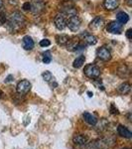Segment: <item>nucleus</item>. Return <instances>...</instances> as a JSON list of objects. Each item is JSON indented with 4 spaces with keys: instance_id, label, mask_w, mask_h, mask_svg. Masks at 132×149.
Masks as SVG:
<instances>
[{
    "instance_id": "bb28decb",
    "label": "nucleus",
    "mask_w": 132,
    "mask_h": 149,
    "mask_svg": "<svg viewBox=\"0 0 132 149\" xmlns=\"http://www.w3.org/2000/svg\"><path fill=\"white\" fill-rule=\"evenodd\" d=\"M9 4H11V5H17L18 4V0H8Z\"/></svg>"
},
{
    "instance_id": "aec40b11",
    "label": "nucleus",
    "mask_w": 132,
    "mask_h": 149,
    "mask_svg": "<svg viewBox=\"0 0 132 149\" xmlns=\"http://www.w3.org/2000/svg\"><path fill=\"white\" fill-rule=\"evenodd\" d=\"M85 56H83V55H81V56H79L74 61V68H76V69H79V68H81V66H83V64H85Z\"/></svg>"
},
{
    "instance_id": "393cba45",
    "label": "nucleus",
    "mask_w": 132,
    "mask_h": 149,
    "mask_svg": "<svg viewBox=\"0 0 132 149\" xmlns=\"http://www.w3.org/2000/svg\"><path fill=\"white\" fill-rule=\"evenodd\" d=\"M110 110H111V113H113V114L118 113V110H117V109H115V107H114V104L110 105Z\"/></svg>"
},
{
    "instance_id": "7c9ffc66",
    "label": "nucleus",
    "mask_w": 132,
    "mask_h": 149,
    "mask_svg": "<svg viewBox=\"0 0 132 149\" xmlns=\"http://www.w3.org/2000/svg\"><path fill=\"white\" fill-rule=\"evenodd\" d=\"M127 3H128L129 6H131V3H130V0H127Z\"/></svg>"
},
{
    "instance_id": "6e6552de",
    "label": "nucleus",
    "mask_w": 132,
    "mask_h": 149,
    "mask_svg": "<svg viewBox=\"0 0 132 149\" xmlns=\"http://www.w3.org/2000/svg\"><path fill=\"white\" fill-rule=\"evenodd\" d=\"M104 26V19L100 17V16L95 17L90 24V27L93 29V30H99V29H102Z\"/></svg>"
},
{
    "instance_id": "7ed1b4c3",
    "label": "nucleus",
    "mask_w": 132,
    "mask_h": 149,
    "mask_svg": "<svg viewBox=\"0 0 132 149\" xmlns=\"http://www.w3.org/2000/svg\"><path fill=\"white\" fill-rule=\"evenodd\" d=\"M81 24V19L76 14V15L69 16V19H68V22H67V26H68L69 29L71 31H73V32H76V31H78L79 29H80Z\"/></svg>"
},
{
    "instance_id": "5701e85b",
    "label": "nucleus",
    "mask_w": 132,
    "mask_h": 149,
    "mask_svg": "<svg viewBox=\"0 0 132 149\" xmlns=\"http://www.w3.org/2000/svg\"><path fill=\"white\" fill-rule=\"evenodd\" d=\"M50 45H51V42L48 39H43V40H41V42H40L41 47H49Z\"/></svg>"
},
{
    "instance_id": "a878e982",
    "label": "nucleus",
    "mask_w": 132,
    "mask_h": 149,
    "mask_svg": "<svg viewBox=\"0 0 132 149\" xmlns=\"http://www.w3.org/2000/svg\"><path fill=\"white\" fill-rule=\"evenodd\" d=\"M126 37L128 38V39H132V29H128V30L126 31Z\"/></svg>"
},
{
    "instance_id": "2eb2a0df",
    "label": "nucleus",
    "mask_w": 132,
    "mask_h": 149,
    "mask_svg": "<svg viewBox=\"0 0 132 149\" xmlns=\"http://www.w3.org/2000/svg\"><path fill=\"white\" fill-rule=\"evenodd\" d=\"M73 141L75 144H78V145H85L88 142V137L83 134H76L73 137Z\"/></svg>"
},
{
    "instance_id": "4468645a",
    "label": "nucleus",
    "mask_w": 132,
    "mask_h": 149,
    "mask_svg": "<svg viewBox=\"0 0 132 149\" xmlns=\"http://www.w3.org/2000/svg\"><path fill=\"white\" fill-rule=\"evenodd\" d=\"M83 37V40L88 45H95L97 43V38L92 34H88V33H85L81 35Z\"/></svg>"
},
{
    "instance_id": "cd10ccee",
    "label": "nucleus",
    "mask_w": 132,
    "mask_h": 149,
    "mask_svg": "<svg viewBox=\"0 0 132 149\" xmlns=\"http://www.w3.org/2000/svg\"><path fill=\"white\" fill-rule=\"evenodd\" d=\"M12 79H13V76H12V74H9V76L5 79V83H9V81H11Z\"/></svg>"
},
{
    "instance_id": "72a5a7b5",
    "label": "nucleus",
    "mask_w": 132,
    "mask_h": 149,
    "mask_svg": "<svg viewBox=\"0 0 132 149\" xmlns=\"http://www.w3.org/2000/svg\"><path fill=\"white\" fill-rule=\"evenodd\" d=\"M123 149H124V148H123Z\"/></svg>"
},
{
    "instance_id": "473e14b6",
    "label": "nucleus",
    "mask_w": 132,
    "mask_h": 149,
    "mask_svg": "<svg viewBox=\"0 0 132 149\" xmlns=\"http://www.w3.org/2000/svg\"><path fill=\"white\" fill-rule=\"evenodd\" d=\"M74 1H76V0H74Z\"/></svg>"
},
{
    "instance_id": "4be33fe9",
    "label": "nucleus",
    "mask_w": 132,
    "mask_h": 149,
    "mask_svg": "<svg viewBox=\"0 0 132 149\" xmlns=\"http://www.w3.org/2000/svg\"><path fill=\"white\" fill-rule=\"evenodd\" d=\"M42 77H43V79H44V80L46 81H52V79H53V74H51V72H49V71L44 72V73L42 74Z\"/></svg>"
},
{
    "instance_id": "dca6fc26",
    "label": "nucleus",
    "mask_w": 132,
    "mask_h": 149,
    "mask_svg": "<svg viewBox=\"0 0 132 149\" xmlns=\"http://www.w3.org/2000/svg\"><path fill=\"white\" fill-rule=\"evenodd\" d=\"M80 45L79 40L76 38H73V39H69V42L67 43V49L69 51H76V48Z\"/></svg>"
},
{
    "instance_id": "2f4dec72",
    "label": "nucleus",
    "mask_w": 132,
    "mask_h": 149,
    "mask_svg": "<svg viewBox=\"0 0 132 149\" xmlns=\"http://www.w3.org/2000/svg\"><path fill=\"white\" fill-rule=\"evenodd\" d=\"M2 95H3V93H2V92H1V91H0V98L2 97Z\"/></svg>"
},
{
    "instance_id": "9b49d317",
    "label": "nucleus",
    "mask_w": 132,
    "mask_h": 149,
    "mask_svg": "<svg viewBox=\"0 0 132 149\" xmlns=\"http://www.w3.org/2000/svg\"><path fill=\"white\" fill-rule=\"evenodd\" d=\"M22 45L25 50H32L35 46V43L30 36H25L22 40Z\"/></svg>"
},
{
    "instance_id": "ddd939ff",
    "label": "nucleus",
    "mask_w": 132,
    "mask_h": 149,
    "mask_svg": "<svg viewBox=\"0 0 132 149\" xmlns=\"http://www.w3.org/2000/svg\"><path fill=\"white\" fill-rule=\"evenodd\" d=\"M117 132H118V134L122 137H125V138H131L132 136V132L129 130L127 127L123 126V125H119L117 127Z\"/></svg>"
},
{
    "instance_id": "423d86ee",
    "label": "nucleus",
    "mask_w": 132,
    "mask_h": 149,
    "mask_svg": "<svg viewBox=\"0 0 132 149\" xmlns=\"http://www.w3.org/2000/svg\"><path fill=\"white\" fill-rule=\"evenodd\" d=\"M97 55L100 60H102V61H109V60L111 59V53H110V51L106 47L98 48L97 51Z\"/></svg>"
},
{
    "instance_id": "39448f33",
    "label": "nucleus",
    "mask_w": 132,
    "mask_h": 149,
    "mask_svg": "<svg viewBox=\"0 0 132 149\" xmlns=\"http://www.w3.org/2000/svg\"><path fill=\"white\" fill-rule=\"evenodd\" d=\"M106 30L107 32L111 33V34H120L122 31V24L117 22V21H112L106 26Z\"/></svg>"
},
{
    "instance_id": "a211bd4d",
    "label": "nucleus",
    "mask_w": 132,
    "mask_h": 149,
    "mask_svg": "<svg viewBox=\"0 0 132 149\" xmlns=\"http://www.w3.org/2000/svg\"><path fill=\"white\" fill-rule=\"evenodd\" d=\"M131 91V86L129 83H123L118 86V92L122 95H127Z\"/></svg>"
},
{
    "instance_id": "1a4fd4ad",
    "label": "nucleus",
    "mask_w": 132,
    "mask_h": 149,
    "mask_svg": "<svg viewBox=\"0 0 132 149\" xmlns=\"http://www.w3.org/2000/svg\"><path fill=\"white\" fill-rule=\"evenodd\" d=\"M45 9V3L43 1H37L34 2L33 4H31V9L30 10L34 14H39Z\"/></svg>"
},
{
    "instance_id": "f257e3e1",
    "label": "nucleus",
    "mask_w": 132,
    "mask_h": 149,
    "mask_svg": "<svg viewBox=\"0 0 132 149\" xmlns=\"http://www.w3.org/2000/svg\"><path fill=\"white\" fill-rule=\"evenodd\" d=\"M25 17L21 12H13L7 22V28L12 33L17 32L25 25Z\"/></svg>"
},
{
    "instance_id": "9d476101",
    "label": "nucleus",
    "mask_w": 132,
    "mask_h": 149,
    "mask_svg": "<svg viewBox=\"0 0 132 149\" xmlns=\"http://www.w3.org/2000/svg\"><path fill=\"white\" fill-rule=\"evenodd\" d=\"M119 5V0H104V6L106 10L112 11L118 7Z\"/></svg>"
},
{
    "instance_id": "f8f14e48",
    "label": "nucleus",
    "mask_w": 132,
    "mask_h": 149,
    "mask_svg": "<svg viewBox=\"0 0 132 149\" xmlns=\"http://www.w3.org/2000/svg\"><path fill=\"white\" fill-rule=\"evenodd\" d=\"M83 117L85 119V121L88 122L90 125H95L97 123V118L95 117V115H93L92 113H90V112H83Z\"/></svg>"
},
{
    "instance_id": "f3484780",
    "label": "nucleus",
    "mask_w": 132,
    "mask_h": 149,
    "mask_svg": "<svg viewBox=\"0 0 132 149\" xmlns=\"http://www.w3.org/2000/svg\"><path fill=\"white\" fill-rule=\"evenodd\" d=\"M116 19H117V22H119L123 25V24H125L129 21V16L125 12H119L116 15Z\"/></svg>"
},
{
    "instance_id": "20e7f679",
    "label": "nucleus",
    "mask_w": 132,
    "mask_h": 149,
    "mask_svg": "<svg viewBox=\"0 0 132 149\" xmlns=\"http://www.w3.org/2000/svg\"><path fill=\"white\" fill-rule=\"evenodd\" d=\"M31 86H31L30 81L27 80H23L18 83L17 86H16V91L19 95H26L31 90Z\"/></svg>"
},
{
    "instance_id": "6ab92c4d",
    "label": "nucleus",
    "mask_w": 132,
    "mask_h": 149,
    "mask_svg": "<svg viewBox=\"0 0 132 149\" xmlns=\"http://www.w3.org/2000/svg\"><path fill=\"white\" fill-rule=\"evenodd\" d=\"M71 38L69 37L68 35L66 34H61V35H58L56 37V40H57V43L61 46H64V45H67V43L69 42V40Z\"/></svg>"
},
{
    "instance_id": "0eeeda50",
    "label": "nucleus",
    "mask_w": 132,
    "mask_h": 149,
    "mask_svg": "<svg viewBox=\"0 0 132 149\" xmlns=\"http://www.w3.org/2000/svg\"><path fill=\"white\" fill-rule=\"evenodd\" d=\"M54 23L58 30H60V31L64 30L67 26V21H66V18H65L64 14H58L54 19Z\"/></svg>"
},
{
    "instance_id": "412c9836",
    "label": "nucleus",
    "mask_w": 132,
    "mask_h": 149,
    "mask_svg": "<svg viewBox=\"0 0 132 149\" xmlns=\"http://www.w3.org/2000/svg\"><path fill=\"white\" fill-rule=\"evenodd\" d=\"M52 61V56H51V53L49 51L45 52L43 54V63L44 64H50Z\"/></svg>"
},
{
    "instance_id": "c85d7f7f",
    "label": "nucleus",
    "mask_w": 132,
    "mask_h": 149,
    "mask_svg": "<svg viewBox=\"0 0 132 149\" xmlns=\"http://www.w3.org/2000/svg\"><path fill=\"white\" fill-rule=\"evenodd\" d=\"M88 97H92V93H90V92H88Z\"/></svg>"
},
{
    "instance_id": "f03ea898",
    "label": "nucleus",
    "mask_w": 132,
    "mask_h": 149,
    "mask_svg": "<svg viewBox=\"0 0 132 149\" xmlns=\"http://www.w3.org/2000/svg\"><path fill=\"white\" fill-rule=\"evenodd\" d=\"M85 74L90 79H97L100 76V70L93 64H88L85 67Z\"/></svg>"
},
{
    "instance_id": "b1692460",
    "label": "nucleus",
    "mask_w": 132,
    "mask_h": 149,
    "mask_svg": "<svg viewBox=\"0 0 132 149\" xmlns=\"http://www.w3.org/2000/svg\"><path fill=\"white\" fill-rule=\"evenodd\" d=\"M23 9L26 11H29L31 9V3H29V2H26V3L23 4Z\"/></svg>"
},
{
    "instance_id": "c756f323",
    "label": "nucleus",
    "mask_w": 132,
    "mask_h": 149,
    "mask_svg": "<svg viewBox=\"0 0 132 149\" xmlns=\"http://www.w3.org/2000/svg\"><path fill=\"white\" fill-rule=\"evenodd\" d=\"M2 5H3V0H0V8L2 7Z\"/></svg>"
}]
</instances>
